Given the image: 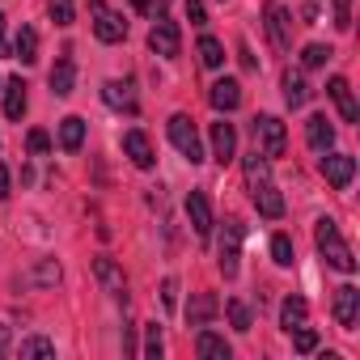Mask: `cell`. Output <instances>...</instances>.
I'll use <instances>...</instances> for the list:
<instances>
[{
    "label": "cell",
    "mask_w": 360,
    "mask_h": 360,
    "mask_svg": "<svg viewBox=\"0 0 360 360\" xmlns=\"http://www.w3.org/2000/svg\"><path fill=\"white\" fill-rule=\"evenodd\" d=\"M314 242H318V255H322L335 271H356V255H352V246L339 238V225H335L330 217H322V221H318Z\"/></svg>",
    "instance_id": "cell-1"
},
{
    "label": "cell",
    "mask_w": 360,
    "mask_h": 360,
    "mask_svg": "<svg viewBox=\"0 0 360 360\" xmlns=\"http://www.w3.org/2000/svg\"><path fill=\"white\" fill-rule=\"evenodd\" d=\"M165 131H169L174 148L183 153L191 165H200V161H204V144H200V131H195V119H191V115H169Z\"/></svg>",
    "instance_id": "cell-2"
},
{
    "label": "cell",
    "mask_w": 360,
    "mask_h": 360,
    "mask_svg": "<svg viewBox=\"0 0 360 360\" xmlns=\"http://www.w3.org/2000/svg\"><path fill=\"white\" fill-rule=\"evenodd\" d=\"M250 131H255V144H259V153H263L267 161L284 157V148H288V131H284V123H280L276 115H259V119L250 123Z\"/></svg>",
    "instance_id": "cell-3"
},
{
    "label": "cell",
    "mask_w": 360,
    "mask_h": 360,
    "mask_svg": "<svg viewBox=\"0 0 360 360\" xmlns=\"http://www.w3.org/2000/svg\"><path fill=\"white\" fill-rule=\"evenodd\" d=\"M242 238H246V225H242L238 217H229V221H225V233H221V259H217L225 280H233L238 267H242Z\"/></svg>",
    "instance_id": "cell-4"
},
{
    "label": "cell",
    "mask_w": 360,
    "mask_h": 360,
    "mask_svg": "<svg viewBox=\"0 0 360 360\" xmlns=\"http://www.w3.org/2000/svg\"><path fill=\"white\" fill-rule=\"evenodd\" d=\"M89 18H94V34H98L102 43H123V39H127L123 13H115L106 0H89Z\"/></svg>",
    "instance_id": "cell-5"
},
{
    "label": "cell",
    "mask_w": 360,
    "mask_h": 360,
    "mask_svg": "<svg viewBox=\"0 0 360 360\" xmlns=\"http://www.w3.org/2000/svg\"><path fill=\"white\" fill-rule=\"evenodd\" d=\"M263 26H267V39H271L276 51L292 47V18H288V9L280 5V0H271V5L263 9Z\"/></svg>",
    "instance_id": "cell-6"
},
{
    "label": "cell",
    "mask_w": 360,
    "mask_h": 360,
    "mask_svg": "<svg viewBox=\"0 0 360 360\" xmlns=\"http://www.w3.org/2000/svg\"><path fill=\"white\" fill-rule=\"evenodd\" d=\"M148 47H153L157 56H165V60H174L178 51H183V34H178V26H174L165 13H157V18H153V30H148Z\"/></svg>",
    "instance_id": "cell-7"
},
{
    "label": "cell",
    "mask_w": 360,
    "mask_h": 360,
    "mask_svg": "<svg viewBox=\"0 0 360 360\" xmlns=\"http://www.w3.org/2000/svg\"><path fill=\"white\" fill-rule=\"evenodd\" d=\"M322 178H326L335 191L352 187V178H356V157H347V153H326V157H322Z\"/></svg>",
    "instance_id": "cell-8"
},
{
    "label": "cell",
    "mask_w": 360,
    "mask_h": 360,
    "mask_svg": "<svg viewBox=\"0 0 360 360\" xmlns=\"http://www.w3.org/2000/svg\"><path fill=\"white\" fill-rule=\"evenodd\" d=\"M187 221H191V229H195V238L200 242H208L212 238V204H208V195L204 191H191L187 195Z\"/></svg>",
    "instance_id": "cell-9"
},
{
    "label": "cell",
    "mask_w": 360,
    "mask_h": 360,
    "mask_svg": "<svg viewBox=\"0 0 360 360\" xmlns=\"http://www.w3.org/2000/svg\"><path fill=\"white\" fill-rule=\"evenodd\" d=\"M94 276H98V284H102L115 301L127 305V276H123V267H119L115 259H94Z\"/></svg>",
    "instance_id": "cell-10"
},
{
    "label": "cell",
    "mask_w": 360,
    "mask_h": 360,
    "mask_svg": "<svg viewBox=\"0 0 360 360\" xmlns=\"http://www.w3.org/2000/svg\"><path fill=\"white\" fill-rule=\"evenodd\" d=\"M102 102L115 106V110H123V115H140V102H136L131 81H106L102 85Z\"/></svg>",
    "instance_id": "cell-11"
},
{
    "label": "cell",
    "mask_w": 360,
    "mask_h": 360,
    "mask_svg": "<svg viewBox=\"0 0 360 360\" xmlns=\"http://www.w3.org/2000/svg\"><path fill=\"white\" fill-rule=\"evenodd\" d=\"M250 195H255V208H259V217H267V221H280V217H284V195H280V191L267 183V178L250 187Z\"/></svg>",
    "instance_id": "cell-12"
},
{
    "label": "cell",
    "mask_w": 360,
    "mask_h": 360,
    "mask_svg": "<svg viewBox=\"0 0 360 360\" xmlns=\"http://www.w3.org/2000/svg\"><path fill=\"white\" fill-rule=\"evenodd\" d=\"M326 94H330V102L339 106L343 123H356V119H360V106H356V98H352V85H347V77H330V81H326Z\"/></svg>",
    "instance_id": "cell-13"
},
{
    "label": "cell",
    "mask_w": 360,
    "mask_h": 360,
    "mask_svg": "<svg viewBox=\"0 0 360 360\" xmlns=\"http://www.w3.org/2000/svg\"><path fill=\"white\" fill-rule=\"evenodd\" d=\"M212 157L221 161V165H229L233 157H238V131H233V123H212Z\"/></svg>",
    "instance_id": "cell-14"
},
{
    "label": "cell",
    "mask_w": 360,
    "mask_h": 360,
    "mask_svg": "<svg viewBox=\"0 0 360 360\" xmlns=\"http://www.w3.org/2000/svg\"><path fill=\"white\" fill-rule=\"evenodd\" d=\"M123 153L131 157V165H136V169H153V161H157V157H153L148 136H144V131H136V127H131V131H123Z\"/></svg>",
    "instance_id": "cell-15"
},
{
    "label": "cell",
    "mask_w": 360,
    "mask_h": 360,
    "mask_svg": "<svg viewBox=\"0 0 360 360\" xmlns=\"http://www.w3.org/2000/svg\"><path fill=\"white\" fill-rule=\"evenodd\" d=\"M356 318H360V292H356L352 284H343V288L335 292V322H339L343 330H352Z\"/></svg>",
    "instance_id": "cell-16"
},
{
    "label": "cell",
    "mask_w": 360,
    "mask_h": 360,
    "mask_svg": "<svg viewBox=\"0 0 360 360\" xmlns=\"http://www.w3.org/2000/svg\"><path fill=\"white\" fill-rule=\"evenodd\" d=\"M208 102H212L217 110H238V106H242V85H238L233 77H221V81L208 89Z\"/></svg>",
    "instance_id": "cell-17"
},
{
    "label": "cell",
    "mask_w": 360,
    "mask_h": 360,
    "mask_svg": "<svg viewBox=\"0 0 360 360\" xmlns=\"http://www.w3.org/2000/svg\"><path fill=\"white\" fill-rule=\"evenodd\" d=\"M72 89H77V64H72V56H60L56 68H51V94L68 98Z\"/></svg>",
    "instance_id": "cell-18"
},
{
    "label": "cell",
    "mask_w": 360,
    "mask_h": 360,
    "mask_svg": "<svg viewBox=\"0 0 360 360\" xmlns=\"http://www.w3.org/2000/svg\"><path fill=\"white\" fill-rule=\"evenodd\" d=\"M217 309H221V301L212 292H195L191 305H187V326H208L217 318Z\"/></svg>",
    "instance_id": "cell-19"
},
{
    "label": "cell",
    "mask_w": 360,
    "mask_h": 360,
    "mask_svg": "<svg viewBox=\"0 0 360 360\" xmlns=\"http://www.w3.org/2000/svg\"><path fill=\"white\" fill-rule=\"evenodd\" d=\"M305 140H309V148L326 153V148L335 144V127H330V119H326V115H314V119L305 123Z\"/></svg>",
    "instance_id": "cell-20"
},
{
    "label": "cell",
    "mask_w": 360,
    "mask_h": 360,
    "mask_svg": "<svg viewBox=\"0 0 360 360\" xmlns=\"http://www.w3.org/2000/svg\"><path fill=\"white\" fill-rule=\"evenodd\" d=\"M5 115H9L13 123L26 115V81H22V77H9V81H5Z\"/></svg>",
    "instance_id": "cell-21"
},
{
    "label": "cell",
    "mask_w": 360,
    "mask_h": 360,
    "mask_svg": "<svg viewBox=\"0 0 360 360\" xmlns=\"http://www.w3.org/2000/svg\"><path fill=\"white\" fill-rule=\"evenodd\" d=\"M81 144H85V119H81V115L60 119V148H64V153H77Z\"/></svg>",
    "instance_id": "cell-22"
},
{
    "label": "cell",
    "mask_w": 360,
    "mask_h": 360,
    "mask_svg": "<svg viewBox=\"0 0 360 360\" xmlns=\"http://www.w3.org/2000/svg\"><path fill=\"white\" fill-rule=\"evenodd\" d=\"M195 352L204 356V360H229L233 356V347L217 335V330H200V339H195Z\"/></svg>",
    "instance_id": "cell-23"
},
{
    "label": "cell",
    "mask_w": 360,
    "mask_h": 360,
    "mask_svg": "<svg viewBox=\"0 0 360 360\" xmlns=\"http://www.w3.org/2000/svg\"><path fill=\"white\" fill-rule=\"evenodd\" d=\"M284 102H288L292 110H301V106L309 102V85H305L301 72H284Z\"/></svg>",
    "instance_id": "cell-24"
},
{
    "label": "cell",
    "mask_w": 360,
    "mask_h": 360,
    "mask_svg": "<svg viewBox=\"0 0 360 360\" xmlns=\"http://www.w3.org/2000/svg\"><path fill=\"white\" fill-rule=\"evenodd\" d=\"M13 51H18V60H22V64H34V60H39V30H34V26H22V30H18Z\"/></svg>",
    "instance_id": "cell-25"
},
{
    "label": "cell",
    "mask_w": 360,
    "mask_h": 360,
    "mask_svg": "<svg viewBox=\"0 0 360 360\" xmlns=\"http://www.w3.org/2000/svg\"><path fill=\"white\" fill-rule=\"evenodd\" d=\"M305 314H309L305 297H288V301L280 305V326H284V330H297V326L305 322Z\"/></svg>",
    "instance_id": "cell-26"
},
{
    "label": "cell",
    "mask_w": 360,
    "mask_h": 360,
    "mask_svg": "<svg viewBox=\"0 0 360 360\" xmlns=\"http://www.w3.org/2000/svg\"><path fill=\"white\" fill-rule=\"evenodd\" d=\"M200 60H204V68H221V64H225V47H221L212 34H204V39H200Z\"/></svg>",
    "instance_id": "cell-27"
},
{
    "label": "cell",
    "mask_w": 360,
    "mask_h": 360,
    "mask_svg": "<svg viewBox=\"0 0 360 360\" xmlns=\"http://www.w3.org/2000/svg\"><path fill=\"white\" fill-rule=\"evenodd\" d=\"M271 259H276L280 267H292L297 250H292V238H288V233H276V238H271Z\"/></svg>",
    "instance_id": "cell-28"
},
{
    "label": "cell",
    "mask_w": 360,
    "mask_h": 360,
    "mask_svg": "<svg viewBox=\"0 0 360 360\" xmlns=\"http://www.w3.org/2000/svg\"><path fill=\"white\" fill-rule=\"evenodd\" d=\"M22 360H30V356H56V343L51 339H43V335H30V339H22Z\"/></svg>",
    "instance_id": "cell-29"
},
{
    "label": "cell",
    "mask_w": 360,
    "mask_h": 360,
    "mask_svg": "<svg viewBox=\"0 0 360 360\" xmlns=\"http://www.w3.org/2000/svg\"><path fill=\"white\" fill-rule=\"evenodd\" d=\"M267 169H271V161H267V157L255 148V153L246 157V183H250V187H255V183H263V178H267Z\"/></svg>",
    "instance_id": "cell-30"
},
{
    "label": "cell",
    "mask_w": 360,
    "mask_h": 360,
    "mask_svg": "<svg viewBox=\"0 0 360 360\" xmlns=\"http://www.w3.org/2000/svg\"><path fill=\"white\" fill-rule=\"evenodd\" d=\"M30 284H60V263L56 259H39V267L30 271Z\"/></svg>",
    "instance_id": "cell-31"
},
{
    "label": "cell",
    "mask_w": 360,
    "mask_h": 360,
    "mask_svg": "<svg viewBox=\"0 0 360 360\" xmlns=\"http://www.w3.org/2000/svg\"><path fill=\"white\" fill-rule=\"evenodd\" d=\"M330 56H335L330 47H322V43H309V47L301 51V64H305V68H322V64H326Z\"/></svg>",
    "instance_id": "cell-32"
},
{
    "label": "cell",
    "mask_w": 360,
    "mask_h": 360,
    "mask_svg": "<svg viewBox=\"0 0 360 360\" xmlns=\"http://www.w3.org/2000/svg\"><path fill=\"white\" fill-rule=\"evenodd\" d=\"M229 322H233V330H250V305L246 301H229Z\"/></svg>",
    "instance_id": "cell-33"
},
{
    "label": "cell",
    "mask_w": 360,
    "mask_h": 360,
    "mask_svg": "<svg viewBox=\"0 0 360 360\" xmlns=\"http://www.w3.org/2000/svg\"><path fill=\"white\" fill-rule=\"evenodd\" d=\"M47 13H51L56 26H72V0H51Z\"/></svg>",
    "instance_id": "cell-34"
},
{
    "label": "cell",
    "mask_w": 360,
    "mask_h": 360,
    "mask_svg": "<svg viewBox=\"0 0 360 360\" xmlns=\"http://www.w3.org/2000/svg\"><path fill=\"white\" fill-rule=\"evenodd\" d=\"M335 13V30H352V0H330Z\"/></svg>",
    "instance_id": "cell-35"
},
{
    "label": "cell",
    "mask_w": 360,
    "mask_h": 360,
    "mask_svg": "<svg viewBox=\"0 0 360 360\" xmlns=\"http://www.w3.org/2000/svg\"><path fill=\"white\" fill-rule=\"evenodd\" d=\"M288 335H292V343H297V352H314V347H318V335H314V330H309L305 322H301L297 330H288Z\"/></svg>",
    "instance_id": "cell-36"
},
{
    "label": "cell",
    "mask_w": 360,
    "mask_h": 360,
    "mask_svg": "<svg viewBox=\"0 0 360 360\" xmlns=\"http://www.w3.org/2000/svg\"><path fill=\"white\" fill-rule=\"evenodd\" d=\"M161 347H165V343H161V330H157V322H153V326H148V339H144V356H148V360H157V356H161Z\"/></svg>",
    "instance_id": "cell-37"
},
{
    "label": "cell",
    "mask_w": 360,
    "mask_h": 360,
    "mask_svg": "<svg viewBox=\"0 0 360 360\" xmlns=\"http://www.w3.org/2000/svg\"><path fill=\"white\" fill-rule=\"evenodd\" d=\"M26 148H30V153H47V148H51V136H47V131H30V136H26Z\"/></svg>",
    "instance_id": "cell-38"
},
{
    "label": "cell",
    "mask_w": 360,
    "mask_h": 360,
    "mask_svg": "<svg viewBox=\"0 0 360 360\" xmlns=\"http://www.w3.org/2000/svg\"><path fill=\"white\" fill-rule=\"evenodd\" d=\"M187 18H191V26H204V22H208L204 0H187Z\"/></svg>",
    "instance_id": "cell-39"
},
{
    "label": "cell",
    "mask_w": 360,
    "mask_h": 360,
    "mask_svg": "<svg viewBox=\"0 0 360 360\" xmlns=\"http://www.w3.org/2000/svg\"><path fill=\"white\" fill-rule=\"evenodd\" d=\"M174 301H178V280H161V305L174 309Z\"/></svg>",
    "instance_id": "cell-40"
},
{
    "label": "cell",
    "mask_w": 360,
    "mask_h": 360,
    "mask_svg": "<svg viewBox=\"0 0 360 360\" xmlns=\"http://www.w3.org/2000/svg\"><path fill=\"white\" fill-rule=\"evenodd\" d=\"M131 5H136L144 18H157V13H161V0H131Z\"/></svg>",
    "instance_id": "cell-41"
},
{
    "label": "cell",
    "mask_w": 360,
    "mask_h": 360,
    "mask_svg": "<svg viewBox=\"0 0 360 360\" xmlns=\"http://www.w3.org/2000/svg\"><path fill=\"white\" fill-rule=\"evenodd\" d=\"M9 187H13V178H9V169H5V165H0V204L9 200Z\"/></svg>",
    "instance_id": "cell-42"
},
{
    "label": "cell",
    "mask_w": 360,
    "mask_h": 360,
    "mask_svg": "<svg viewBox=\"0 0 360 360\" xmlns=\"http://www.w3.org/2000/svg\"><path fill=\"white\" fill-rule=\"evenodd\" d=\"M238 56H242V68H246V72H255V68H259V64H255V56H250V47H246V43H238Z\"/></svg>",
    "instance_id": "cell-43"
},
{
    "label": "cell",
    "mask_w": 360,
    "mask_h": 360,
    "mask_svg": "<svg viewBox=\"0 0 360 360\" xmlns=\"http://www.w3.org/2000/svg\"><path fill=\"white\" fill-rule=\"evenodd\" d=\"M9 347H13V330L0 326V356H9Z\"/></svg>",
    "instance_id": "cell-44"
},
{
    "label": "cell",
    "mask_w": 360,
    "mask_h": 360,
    "mask_svg": "<svg viewBox=\"0 0 360 360\" xmlns=\"http://www.w3.org/2000/svg\"><path fill=\"white\" fill-rule=\"evenodd\" d=\"M9 51V43H5V13H0V56Z\"/></svg>",
    "instance_id": "cell-45"
}]
</instances>
